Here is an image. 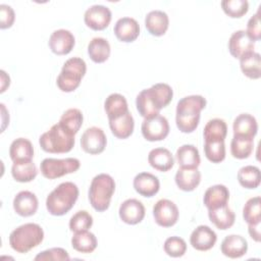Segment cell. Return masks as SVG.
<instances>
[{
    "label": "cell",
    "instance_id": "6da1fadb",
    "mask_svg": "<svg viewBox=\"0 0 261 261\" xmlns=\"http://www.w3.org/2000/svg\"><path fill=\"white\" fill-rule=\"evenodd\" d=\"M172 97L173 91L169 85L164 83L155 84L139 93L136 99L137 110L144 118L154 117L171 102Z\"/></svg>",
    "mask_w": 261,
    "mask_h": 261
},
{
    "label": "cell",
    "instance_id": "7a4b0ae2",
    "mask_svg": "<svg viewBox=\"0 0 261 261\" xmlns=\"http://www.w3.org/2000/svg\"><path fill=\"white\" fill-rule=\"evenodd\" d=\"M206 99L201 95H190L181 98L176 105L175 122L185 134L196 130L200 122V113L206 107Z\"/></svg>",
    "mask_w": 261,
    "mask_h": 261
},
{
    "label": "cell",
    "instance_id": "3957f363",
    "mask_svg": "<svg viewBox=\"0 0 261 261\" xmlns=\"http://www.w3.org/2000/svg\"><path fill=\"white\" fill-rule=\"evenodd\" d=\"M79 198V188L71 181L58 185L46 199L47 211L54 216L66 214L75 204Z\"/></svg>",
    "mask_w": 261,
    "mask_h": 261
},
{
    "label": "cell",
    "instance_id": "277c9868",
    "mask_svg": "<svg viewBox=\"0 0 261 261\" xmlns=\"http://www.w3.org/2000/svg\"><path fill=\"white\" fill-rule=\"evenodd\" d=\"M44 240V230L37 223H24L13 229L9 236V245L17 253H28Z\"/></svg>",
    "mask_w": 261,
    "mask_h": 261
},
{
    "label": "cell",
    "instance_id": "5b68a950",
    "mask_svg": "<svg viewBox=\"0 0 261 261\" xmlns=\"http://www.w3.org/2000/svg\"><path fill=\"white\" fill-rule=\"evenodd\" d=\"M115 192V181L111 175L100 173L96 175L89 188V201L98 212H104L109 208L111 198Z\"/></svg>",
    "mask_w": 261,
    "mask_h": 261
},
{
    "label": "cell",
    "instance_id": "8992f818",
    "mask_svg": "<svg viewBox=\"0 0 261 261\" xmlns=\"http://www.w3.org/2000/svg\"><path fill=\"white\" fill-rule=\"evenodd\" d=\"M74 136L67 133L59 123H55L51 128L41 135L39 144L47 153L61 154L71 151L74 146Z\"/></svg>",
    "mask_w": 261,
    "mask_h": 261
},
{
    "label": "cell",
    "instance_id": "52a82bcc",
    "mask_svg": "<svg viewBox=\"0 0 261 261\" xmlns=\"http://www.w3.org/2000/svg\"><path fill=\"white\" fill-rule=\"evenodd\" d=\"M86 71L87 64L85 60L80 57H71L64 62L57 76L56 85L62 92H73L79 88Z\"/></svg>",
    "mask_w": 261,
    "mask_h": 261
},
{
    "label": "cell",
    "instance_id": "ba28073f",
    "mask_svg": "<svg viewBox=\"0 0 261 261\" xmlns=\"http://www.w3.org/2000/svg\"><path fill=\"white\" fill-rule=\"evenodd\" d=\"M80 166V160L72 157L64 159L45 158L40 163V170L44 177L48 179H55L63 175L75 172Z\"/></svg>",
    "mask_w": 261,
    "mask_h": 261
},
{
    "label": "cell",
    "instance_id": "9c48e42d",
    "mask_svg": "<svg viewBox=\"0 0 261 261\" xmlns=\"http://www.w3.org/2000/svg\"><path fill=\"white\" fill-rule=\"evenodd\" d=\"M141 130L143 137L149 142L162 141L169 134V123L164 116L158 114L151 118H145Z\"/></svg>",
    "mask_w": 261,
    "mask_h": 261
},
{
    "label": "cell",
    "instance_id": "30bf717a",
    "mask_svg": "<svg viewBox=\"0 0 261 261\" xmlns=\"http://www.w3.org/2000/svg\"><path fill=\"white\" fill-rule=\"evenodd\" d=\"M178 208L168 199H161L153 206L155 222L162 227H171L178 220Z\"/></svg>",
    "mask_w": 261,
    "mask_h": 261
},
{
    "label": "cell",
    "instance_id": "8fae6325",
    "mask_svg": "<svg viewBox=\"0 0 261 261\" xmlns=\"http://www.w3.org/2000/svg\"><path fill=\"white\" fill-rule=\"evenodd\" d=\"M106 136L102 128L97 126L88 127L82 135L81 147L90 155H98L105 150Z\"/></svg>",
    "mask_w": 261,
    "mask_h": 261
},
{
    "label": "cell",
    "instance_id": "7c38bea8",
    "mask_svg": "<svg viewBox=\"0 0 261 261\" xmlns=\"http://www.w3.org/2000/svg\"><path fill=\"white\" fill-rule=\"evenodd\" d=\"M111 11L104 5H93L89 7L84 15L86 25L94 31L106 29L111 21Z\"/></svg>",
    "mask_w": 261,
    "mask_h": 261
},
{
    "label": "cell",
    "instance_id": "4fadbf2b",
    "mask_svg": "<svg viewBox=\"0 0 261 261\" xmlns=\"http://www.w3.org/2000/svg\"><path fill=\"white\" fill-rule=\"evenodd\" d=\"M75 44L74 36L67 30L59 29L54 31L49 38V48L56 55H66L70 53Z\"/></svg>",
    "mask_w": 261,
    "mask_h": 261
},
{
    "label": "cell",
    "instance_id": "5bb4252c",
    "mask_svg": "<svg viewBox=\"0 0 261 261\" xmlns=\"http://www.w3.org/2000/svg\"><path fill=\"white\" fill-rule=\"evenodd\" d=\"M145 207L143 203L137 199H127L119 206L118 214L120 219L130 225L140 223L145 217Z\"/></svg>",
    "mask_w": 261,
    "mask_h": 261
},
{
    "label": "cell",
    "instance_id": "9a60e30c",
    "mask_svg": "<svg viewBox=\"0 0 261 261\" xmlns=\"http://www.w3.org/2000/svg\"><path fill=\"white\" fill-rule=\"evenodd\" d=\"M217 241L215 231L207 225L197 226L191 233L190 244L198 251H208L212 249Z\"/></svg>",
    "mask_w": 261,
    "mask_h": 261
},
{
    "label": "cell",
    "instance_id": "2e32d148",
    "mask_svg": "<svg viewBox=\"0 0 261 261\" xmlns=\"http://www.w3.org/2000/svg\"><path fill=\"white\" fill-rule=\"evenodd\" d=\"M254 47L255 42L243 30L232 33L228 40V51L234 58L240 59L243 55L254 51Z\"/></svg>",
    "mask_w": 261,
    "mask_h": 261
},
{
    "label": "cell",
    "instance_id": "e0dca14e",
    "mask_svg": "<svg viewBox=\"0 0 261 261\" xmlns=\"http://www.w3.org/2000/svg\"><path fill=\"white\" fill-rule=\"evenodd\" d=\"M113 32L120 42L132 43L140 35V25L135 18L125 16L115 22Z\"/></svg>",
    "mask_w": 261,
    "mask_h": 261
},
{
    "label": "cell",
    "instance_id": "ac0fdd59",
    "mask_svg": "<svg viewBox=\"0 0 261 261\" xmlns=\"http://www.w3.org/2000/svg\"><path fill=\"white\" fill-rule=\"evenodd\" d=\"M133 186L138 194L146 198H151L158 193L160 181L157 176L150 172H140L135 176Z\"/></svg>",
    "mask_w": 261,
    "mask_h": 261
},
{
    "label": "cell",
    "instance_id": "d6986e66",
    "mask_svg": "<svg viewBox=\"0 0 261 261\" xmlns=\"http://www.w3.org/2000/svg\"><path fill=\"white\" fill-rule=\"evenodd\" d=\"M39 202L36 195L30 191H21L13 199V209L19 216L29 217L38 210Z\"/></svg>",
    "mask_w": 261,
    "mask_h": 261
},
{
    "label": "cell",
    "instance_id": "ffe728a7",
    "mask_svg": "<svg viewBox=\"0 0 261 261\" xmlns=\"http://www.w3.org/2000/svg\"><path fill=\"white\" fill-rule=\"evenodd\" d=\"M220 250L221 253L228 258H241L248 251V242L242 236L229 234L221 242Z\"/></svg>",
    "mask_w": 261,
    "mask_h": 261
},
{
    "label": "cell",
    "instance_id": "44dd1931",
    "mask_svg": "<svg viewBox=\"0 0 261 261\" xmlns=\"http://www.w3.org/2000/svg\"><path fill=\"white\" fill-rule=\"evenodd\" d=\"M233 136L254 139L258 132V123L256 118L249 113L238 115L232 123Z\"/></svg>",
    "mask_w": 261,
    "mask_h": 261
},
{
    "label": "cell",
    "instance_id": "7402d4cb",
    "mask_svg": "<svg viewBox=\"0 0 261 261\" xmlns=\"http://www.w3.org/2000/svg\"><path fill=\"white\" fill-rule=\"evenodd\" d=\"M168 25V15L162 10H152L145 17V27L152 36H163L166 33Z\"/></svg>",
    "mask_w": 261,
    "mask_h": 261
},
{
    "label": "cell",
    "instance_id": "603a6c76",
    "mask_svg": "<svg viewBox=\"0 0 261 261\" xmlns=\"http://www.w3.org/2000/svg\"><path fill=\"white\" fill-rule=\"evenodd\" d=\"M229 200V191L224 185H214L209 187L203 198L204 205L208 210L214 209L223 205H227Z\"/></svg>",
    "mask_w": 261,
    "mask_h": 261
},
{
    "label": "cell",
    "instance_id": "cb8c5ba5",
    "mask_svg": "<svg viewBox=\"0 0 261 261\" xmlns=\"http://www.w3.org/2000/svg\"><path fill=\"white\" fill-rule=\"evenodd\" d=\"M177 188L185 192L194 191L201 181V172L198 168H178L174 177Z\"/></svg>",
    "mask_w": 261,
    "mask_h": 261
},
{
    "label": "cell",
    "instance_id": "d4e9b609",
    "mask_svg": "<svg viewBox=\"0 0 261 261\" xmlns=\"http://www.w3.org/2000/svg\"><path fill=\"white\" fill-rule=\"evenodd\" d=\"M148 162L154 169L165 172L173 167L174 158L168 149L155 148L149 152Z\"/></svg>",
    "mask_w": 261,
    "mask_h": 261
},
{
    "label": "cell",
    "instance_id": "484cf974",
    "mask_svg": "<svg viewBox=\"0 0 261 261\" xmlns=\"http://www.w3.org/2000/svg\"><path fill=\"white\" fill-rule=\"evenodd\" d=\"M108 121H109V127L111 133L117 139L124 140L132 136L135 127V121L129 111H127L125 114L119 117L109 119Z\"/></svg>",
    "mask_w": 261,
    "mask_h": 261
},
{
    "label": "cell",
    "instance_id": "4316f807",
    "mask_svg": "<svg viewBox=\"0 0 261 261\" xmlns=\"http://www.w3.org/2000/svg\"><path fill=\"white\" fill-rule=\"evenodd\" d=\"M9 156L12 162L32 161L34 157V148L31 141L25 138L15 139L10 145Z\"/></svg>",
    "mask_w": 261,
    "mask_h": 261
},
{
    "label": "cell",
    "instance_id": "83f0119b",
    "mask_svg": "<svg viewBox=\"0 0 261 261\" xmlns=\"http://www.w3.org/2000/svg\"><path fill=\"white\" fill-rule=\"evenodd\" d=\"M208 217L210 221L218 229H221V230H225L231 227L236 220L234 212L227 205H223V206L208 210Z\"/></svg>",
    "mask_w": 261,
    "mask_h": 261
},
{
    "label": "cell",
    "instance_id": "f1b7e54d",
    "mask_svg": "<svg viewBox=\"0 0 261 261\" xmlns=\"http://www.w3.org/2000/svg\"><path fill=\"white\" fill-rule=\"evenodd\" d=\"M175 159L181 168H198L200 165V155L194 145H182L175 153Z\"/></svg>",
    "mask_w": 261,
    "mask_h": 261
},
{
    "label": "cell",
    "instance_id": "f546056e",
    "mask_svg": "<svg viewBox=\"0 0 261 261\" xmlns=\"http://www.w3.org/2000/svg\"><path fill=\"white\" fill-rule=\"evenodd\" d=\"M242 72L249 79L258 80L261 76V58L257 52H249L240 58Z\"/></svg>",
    "mask_w": 261,
    "mask_h": 261
},
{
    "label": "cell",
    "instance_id": "4dcf8cb0",
    "mask_svg": "<svg viewBox=\"0 0 261 261\" xmlns=\"http://www.w3.org/2000/svg\"><path fill=\"white\" fill-rule=\"evenodd\" d=\"M104 109L107 114L108 120L119 117L129 111L126 99L124 98V96L118 93L110 94L106 98L104 102Z\"/></svg>",
    "mask_w": 261,
    "mask_h": 261
},
{
    "label": "cell",
    "instance_id": "1f68e13d",
    "mask_svg": "<svg viewBox=\"0 0 261 261\" xmlns=\"http://www.w3.org/2000/svg\"><path fill=\"white\" fill-rule=\"evenodd\" d=\"M110 44L101 37L93 38L88 45V54L95 63H103L110 56Z\"/></svg>",
    "mask_w": 261,
    "mask_h": 261
},
{
    "label": "cell",
    "instance_id": "d6a6232c",
    "mask_svg": "<svg viewBox=\"0 0 261 261\" xmlns=\"http://www.w3.org/2000/svg\"><path fill=\"white\" fill-rule=\"evenodd\" d=\"M226 135H227V125L223 119H220V118L210 119L204 126L203 137L205 142L224 141Z\"/></svg>",
    "mask_w": 261,
    "mask_h": 261
},
{
    "label": "cell",
    "instance_id": "836d02e7",
    "mask_svg": "<svg viewBox=\"0 0 261 261\" xmlns=\"http://www.w3.org/2000/svg\"><path fill=\"white\" fill-rule=\"evenodd\" d=\"M83 113L77 108H69L63 112L59 119V124L63 129L72 136H75L83 124Z\"/></svg>",
    "mask_w": 261,
    "mask_h": 261
},
{
    "label": "cell",
    "instance_id": "e575fe53",
    "mask_svg": "<svg viewBox=\"0 0 261 261\" xmlns=\"http://www.w3.org/2000/svg\"><path fill=\"white\" fill-rule=\"evenodd\" d=\"M71 246L77 252L89 254L94 252L97 248V239L95 234L89 230L74 232L71 238Z\"/></svg>",
    "mask_w": 261,
    "mask_h": 261
},
{
    "label": "cell",
    "instance_id": "d590c367",
    "mask_svg": "<svg viewBox=\"0 0 261 261\" xmlns=\"http://www.w3.org/2000/svg\"><path fill=\"white\" fill-rule=\"evenodd\" d=\"M238 180L243 188L254 190L259 187L261 181L260 169L254 165L243 166L238 171Z\"/></svg>",
    "mask_w": 261,
    "mask_h": 261
},
{
    "label": "cell",
    "instance_id": "8d00e7d4",
    "mask_svg": "<svg viewBox=\"0 0 261 261\" xmlns=\"http://www.w3.org/2000/svg\"><path fill=\"white\" fill-rule=\"evenodd\" d=\"M11 174L12 177L18 182H30L37 176L38 170L33 161L13 162Z\"/></svg>",
    "mask_w": 261,
    "mask_h": 261
},
{
    "label": "cell",
    "instance_id": "74e56055",
    "mask_svg": "<svg viewBox=\"0 0 261 261\" xmlns=\"http://www.w3.org/2000/svg\"><path fill=\"white\" fill-rule=\"evenodd\" d=\"M254 148V139L233 136L230 142V153L237 159L248 158Z\"/></svg>",
    "mask_w": 261,
    "mask_h": 261
},
{
    "label": "cell",
    "instance_id": "f35d334b",
    "mask_svg": "<svg viewBox=\"0 0 261 261\" xmlns=\"http://www.w3.org/2000/svg\"><path fill=\"white\" fill-rule=\"evenodd\" d=\"M243 217L248 224L261 222V199L259 196L249 199L243 208Z\"/></svg>",
    "mask_w": 261,
    "mask_h": 261
},
{
    "label": "cell",
    "instance_id": "ab89813d",
    "mask_svg": "<svg viewBox=\"0 0 261 261\" xmlns=\"http://www.w3.org/2000/svg\"><path fill=\"white\" fill-rule=\"evenodd\" d=\"M221 7L226 15L232 18H240L249 10V3L246 0H223Z\"/></svg>",
    "mask_w": 261,
    "mask_h": 261
},
{
    "label": "cell",
    "instance_id": "60d3db41",
    "mask_svg": "<svg viewBox=\"0 0 261 261\" xmlns=\"http://www.w3.org/2000/svg\"><path fill=\"white\" fill-rule=\"evenodd\" d=\"M93 225V217L86 210H80L69 219V229L73 232L89 230Z\"/></svg>",
    "mask_w": 261,
    "mask_h": 261
},
{
    "label": "cell",
    "instance_id": "b9f144b4",
    "mask_svg": "<svg viewBox=\"0 0 261 261\" xmlns=\"http://www.w3.org/2000/svg\"><path fill=\"white\" fill-rule=\"evenodd\" d=\"M204 153L206 158L212 163H220L225 158V144L224 141L205 142Z\"/></svg>",
    "mask_w": 261,
    "mask_h": 261
},
{
    "label": "cell",
    "instance_id": "7bdbcfd3",
    "mask_svg": "<svg viewBox=\"0 0 261 261\" xmlns=\"http://www.w3.org/2000/svg\"><path fill=\"white\" fill-rule=\"evenodd\" d=\"M164 252L173 258H178L185 255L187 251V243L184 239L173 236L165 240L163 245Z\"/></svg>",
    "mask_w": 261,
    "mask_h": 261
},
{
    "label": "cell",
    "instance_id": "ee69618b",
    "mask_svg": "<svg viewBox=\"0 0 261 261\" xmlns=\"http://www.w3.org/2000/svg\"><path fill=\"white\" fill-rule=\"evenodd\" d=\"M69 255L68 253L62 248H51L39 253L35 260H42V261H68Z\"/></svg>",
    "mask_w": 261,
    "mask_h": 261
},
{
    "label": "cell",
    "instance_id": "f6af8a7d",
    "mask_svg": "<svg viewBox=\"0 0 261 261\" xmlns=\"http://www.w3.org/2000/svg\"><path fill=\"white\" fill-rule=\"evenodd\" d=\"M15 19L14 10L6 4L0 5V29L5 30L12 27Z\"/></svg>",
    "mask_w": 261,
    "mask_h": 261
},
{
    "label": "cell",
    "instance_id": "bcb514c9",
    "mask_svg": "<svg viewBox=\"0 0 261 261\" xmlns=\"http://www.w3.org/2000/svg\"><path fill=\"white\" fill-rule=\"evenodd\" d=\"M247 35L254 41H259L261 38V24H260V17L259 13L257 12L254 14L247 23Z\"/></svg>",
    "mask_w": 261,
    "mask_h": 261
},
{
    "label": "cell",
    "instance_id": "7dc6e473",
    "mask_svg": "<svg viewBox=\"0 0 261 261\" xmlns=\"http://www.w3.org/2000/svg\"><path fill=\"white\" fill-rule=\"evenodd\" d=\"M260 223L255 224H248V231L250 237L257 243L260 242Z\"/></svg>",
    "mask_w": 261,
    "mask_h": 261
},
{
    "label": "cell",
    "instance_id": "c3c4849f",
    "mask_svg": "<svg viewBox=\"0 0 261 261\" xmlns=\"http://www.w3.org/2000/svg\"><path fill=\"white\" fill-rule=\"evenodd\" d=\"M0 73H1V93H3L5 91V89L7 87H9L10 79H9V76L6 74V72L4 70H1Z\"/></svg>",
    "mask_w": 261,
    "mask_h": 261
}]
</instances>
